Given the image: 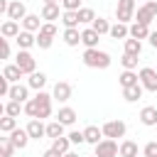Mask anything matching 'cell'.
Returning <instances> with one entry per match:
<instances>
[{
	"instance_id": "obj_44",
	"label": "cell",
	"mask_w": 157,
	"mask_h": 157,
	"mask_svg": "<svg viewBox=\"0 0 157 157\" xmlns=\"http://www.w3.org/2000/svg\"><path fill=\"white\" fill-rule=\"evenodd\" d=\"M39 32H44V34H52V37H56V25H54V22H42Z\"/></svg>"
},
{
	"instance_id": "obj_48",
	"label": "cell",
	"mask_w": 157,
	"mask_h": 157,
	"mask_svg": "<svg viewBox=\"0 0 157 157\" xmlns=\"http://www.w3.org/2000/svg\"><path fill=\"white\" fill-rule=\"evenodd\" d=\"M42 157H61V155H59L54 147H49V150H44V155H42Z\"/></svg>"
},
{
	"instance_id": "obj_26",
	"label": "cell",
	"mask_w": 157,
	"mask_h": 157,
	"mask_svg": "<svg viewBox=\"0 0 157 157\" xmlns=\"http://www.w3.org/2000/svg\"><path fill=\"white\" fill-rule=\"evenodd\" d=\"M108 34H110L113 39H128V37H130L125 22H115V25H110V32H108Z\"/></svg>"
},
{
	"instance_id": "obj_31",
	"label": "cell",
	"mask_w": 157,
	"mask_h": 157,
	"mask_svg": "<svg viewBox=\"0 0 157 157\" xmlns=\"http://www.w3.org/2000/svg\"><path fill=\"white\" fill-rule=\"evenodd\" d=\"M140 52H142V44H140V39H135V37H128V39H125V54L140 56Z\"/></svg>"
},
{
	"instance_id": "obj_29",
	"label": "cell",
	"mask_w": 157,
	"mask_h": 157,
	"mask_svg": "<svg viewBox=\"0 0 157 157\" xmlns=\"http://www.w3.org/2000/svg\"><path fill=\"white\" fill-rule=\"evenodd\" d=\"M64 42H66L69 47H76V44L81 42V32H78L76 27H66V29H64Z\"/></svg>"
},
{
	"instance_id": "obj_43",
	"label": "cell",
	"mask_w": 157,
	"mask_h": 157,
	"mask_svg": "<svg viewBox=\"0 0 157 157\" xmlns=\"http://www.w3.org/2000/svg\"><path fill=\"white\" fill-rule=\"evenodd\" d=\"M0 59H10V44L2 34H0Z\"/></svg>"
},
{
	"instance_id": "obj_39",
	"label": "cell",
	"mask_w": 157,
	"mask_h": 157,
	"mask_svg": "<svg viewBox=\"0 0 157 157\" xmlns=\"http://www.w3.org/2000/svg\"><path fill=\"white\" fill-rule=\"evenodd\" d=\"M52 42H54V37H52V34L37 32V47H39V49H49V47H52Z\"/></svg>"
},
{
	"instance_id": "obj_8",
	"label": "cell",
	"mask_w": 157,
	"mask_h": 157,
	"mask_svg": "<svg viewBox=\"0 0 157 157\" xmlns=\"http://www.w3.org/2000/svg\"><path fill=\"white\" fill-rule=\"evenodd\" d=\"M140 83H142V88L145 91H152V93H157V71L155 69H150V66H145V69H140Z\"/></svg>"
},
{
	"instance_id": "obj_49",
	"label": "cell",
	"mask_w": 157,
	"mask_h": 157,
	"mask_svg": "<svg viewBox=\"0 0 157 157\" xmlns=\"http://www.w3.org/2000/svg\"><path fill=\"white\" fill-rule=\"evenodd\" d=\"M7 7H10V2L7 0H0V15H7Z\"/></svg>"
},
{
	"instance_id": "obj_23",
	"label": "cell",
	"mask_w": 157,
	"mask_h": 157,
	"mask_svg": "<svg viewBox=\"0 0 157 157\" xmlns=\"http://www.w3.org/2000/svg\"><path fill=\"white\" fill-rule=\"evenodd\" d=\"M118 155H120V157H137V142L123 140L120 147H118Z\"/></svg>"
},
{
	"instance_id": "obj_35",
	"label": "cell",
	"mask_w": 157,
	"mask_h": 157,
	"mask_svg": "<svg viewBox=\"0 0 157 157\" xmlns=\"http://www.w3.org/2000/svg\"><path fill=\"white\" fill-rule=\"evenodd\" d=\"M15 128H17V118H12V115L0 118V132H12Z\"/></svg>"
},
{
	"instance_id": "obj_25",
	"label": "cell",
	"mask_w": 157,
	"mask_h": 157,
	"mask_svg": "<svg viewBox=\"0 0 157 157\" xmlns=\"http://www.w3.org/2000/svg\"><path fill=\"white\" fill-rule=\"evenodd\" d=\"M0 34H2L5 39H10V37H17V34H20V25H17L15 20H7V22H2V27H0Z\"/></svg>"
},
{
	"instance_id": "obj_20",
	"label": "cell",
	"mask_w": 157,
	"mask_h": 157,
	"mask_svg": "<svg viewBox=\"0 0 157 157\" xmlns=\"http://www.w3.org/2000/svg\"><path fill=\"white\" fill-rule=\"evenodd\" d=\"M128 32H130V37H135V39H147V37H150V25L132 22V25L128 27Z\"/></svg>"
},
{
	"instance_id": "obj_18",
	"label": "cell",
	"mask_w": 157,
	"mask_h": 157,
	"mask_svg": "<svg viewBox=\"0 0 157 157\" xmlns=\"http://www.w3.org/2000/svg\"><path fill=\"white\" fill-rule=\"evenodd\" d=\"M15 42H17L20 49H29L32 44H37V37H34L32 32H27V29H20V34L15 37Z\"/></svg>"
},
{
	"instance_id": "obj_41",
	"label": "cell",
	"mask_w": 157,
	"mask_h": 157,
	"mask_svg": "<svg viewBox=\"0 0 157 157\" xmlns=\"http://www.w3.org/2000/svg\"><path fill=\"white\" fill-rule=\"evenodd\" d=\"M120 64H123V69H135L137 66V56H132V54H123V59H120Z\"/></svg>"
},
{
	"instance_id": "obj_4",
	"label": "cell",
	"mask_w": 157,
	"mask_h": 157,
	"mask_svg": "<svg viewBox=\"0 0 157 157\" xmlns=\"http://www.w3.org/2000/svg\"><path fill=\"white\" fill-rule=\"evenodd\" d=\"M115 17L118 22H130L135 17V0H118V7H115Z\"/></svg>"
},
{
	"instance_id": "obj_50",
	"label": "cell",
	"mask_w": 157,
	"mask_h": 157,
	"mask_svg": "<svg viewBox=\"0 0 157 157\" xmlns=\"http://www.w3.org/2000/svg\"><path fill=\"white\" fill-rule=\"evenodd\" d=\"M147 39H150V44L157 49V32H150V37H147Z\"/></svg>"
},
{
	"instance_id": "obj_34",
	"label": "cell",
	"mask_w": 157,
	"mask_h": 157,
	"mask_svg": "<svg viewBox=\"0 0 157 157\" xmlns=\"http://www.w3.org/2000/svg\"><path fill=\"white\" fill-rule=\"evenodd\" d=\"M76 12H78V22H81V25H91V22L96 20V12H93L91 7H78Z\"/></svg>"
},
{
	"instance_id": "obj_42",
	"label": "cell",
	"mask_w": 157,
	"mask_h": 157,
	"mask_svg": "<svg viewBox=\"0 0 157 157\" xmlns=\"http://www.w3.org/2000/svg\"><path fill=\"white\" fill-rule=\"evenodd\" d=\"M25 113H27L29 118H37V103H34V98L25 101Z\"/></svg>"
},
{
	"instance_id": "obj_22",
	"label": "cell",
	"mask_w": 157,
	"mask_h": 157,
	"mask_svg": "<svg viewBox=\"0 0 157 157\" xmlns=\"http://www.w3.org/2000/svg\"><path fill=\"white\" fill-rule=\"evenodd\" d=\"M83 137H86V142L98 145V142H101V137H103V130H101L98 125H88V128L83 130Z\"/></svg>"
},
{
	"instance_id": "obj_33",
	"label": "cell",
	"mask_w": 157,
	"mask_h": 157,
	"mask_svg": "<svg viewBox=\"0 0 157 157\" xmlns=\"http://www.w3.org/2000/svg\"><path fill=\"white\" fill-rule=\"evenodd\" d=\"M64 128H66V125H61L59 120H54V123H49V125H47V137H52V140H56V137H61V135H64Z\"/></svg>"
},
{
	"instance_id": "obj_24",
	"label": "cell",
	"mask_w": 157,
	"mask_h": 157,
	"mask_svg": "<svg viewBox=\"0 0 157 157\" xmlns=\"http://www.w3.org/2000/svg\"><path fill=\"white\" fill-rule=\"evenodd\" d=\"M22 27H25L27 32H39V27H42V17H39V15H25Z\"/></svg>"
},
{
	"instance_id": "obj_46",
	"label": "cell",
	"mask_w": 157,
	"mask_h": 157,
	"mask_svg": "<svg viewBox=\"0 0 157 157\" xmlns=\"http://www.w3.org/2000/svg\"><path fill=\"white\" fill-rule=\"evenodd\" d=\"M142 152H145V157H157V142H155V140H152V142H147Z\"/></svg>"
},
{
	"instance_id": "obj_9",
	"label": "cell",
	"mask_w": 157,
	"mask_h": 157,
	"mask_svg": "<svg viewBox=\"0 0 157 157\" xmlns=\"http://www.w3.org/2000/svg\"><path fill=\"white\" fill-rule=\"evenodd\" d=\"M52 98L59 101V103H66V101L71 98V83H66V81H56V86H54V91H52Z\"/></svg>"
},
{
	"instance_id": "obj_55",
	"label": "cell",
	"mask_w": 157,
	"mask_h": 157,
	"mask_svg": "<svg viewBox=\"0 0 157 157\" xmlns=\"http://www.w3.org/2000/svg\"><path fill=\"white\" fill-rule=\"evenodd\" d=\"M93 157H96V155H93Z\"/></svg>"
},
{
	"instance_id": "obj_51",
	"label": "cell",
	"mask_w": 157,
	"mask_h": 157,
	"mask_svg": "<svg viewBox=\"0 0 157 157\" xmlns=\"http://www.w3.org/2000/svg\"><path fill=\"white\" fill-rule=\"evenodd\" d=\"M61 157H78V155H76V152H64Z\"/></svg>"
},
{
	"instance_id": "obj_37",
	"label": "cell",
	"mask_w": 157,
	"mask_h": 157,
	"mask_svg": "<svg viewBox=\"0 0 157 157\" xmlns=\"http://www.w3.org/2000/svg\"><path fill=\"white\" fill-rule=\"evenodd\" d=\"M22 110H25V105H22L20 101H10V103L5 105V115H12V118H20Z\"/></svg>"
},
{
	"instance_id": "obj_17",
	"label": "cell",
	"mask_w": 157,
	"mask_h": 157,
	"mask_svg": "<svg viewBox=\"0 0 157 157\" xmlns=\"http://www.w3.org/2000/svg\"><path fill=\"white\" fill-rule=\"evenodd\" d=\"M140 123L147 125V128L157 125V108H155V105H145V108L140 110Z\"/></svg>"
},
{
	"instance_id": "obj_38",
	"label": "cell",
	"mask_w": 157,
	"mask_h": 157,
	"mask_svg": "<svg viewBox=\"0 0 157 157\" xmlns=\"http://www.w3.org/2000/svg\"><path fill=\"white\" fill-rule=\"evenodd\" d=\"M69 145H71V142H69V137H64V135H61V137H56V140L52 142V147H54V150H56L59 155L69 152Z\"/></svg>"
},
{
	"instance_id": "obj_1",
	"label": "cell",
	"mask_w": 157,
	"mask_h": 157,
	"mask_svg": "<svg viewBox=\"0 0 157 157\" xmlns=\"http://www.w3.org/2000/svg\"><path fill=\"white\" fill-rule=\"evenodd\" d=\"M81 59H83V64L88 69H108L110 66V54L108 52H101L98 47L96 49H86Z\"/></svg>"
},
{
	"instance_id": "obj_15",
	"label": "cell",
	"mask_w": 157,
	"mask_h": 157,
	"mask_svg": "<svg viewBox=\"0 0 157 157\" xmlns=\"http://www.w3.org/2000/svg\"><path fill=\"white\" fill-rule=\"evenodd\" d=\"M98 39H101V34H98L93 27H86V29L81 32V44H86V49H96V47H98Z\"/></svg>"
},
{
	"instance_id": "obj_28",
	"label": "cell",
	"mask_w": 157,
	"mask_h": 157,
	"mask_svg": "<svg viewBox=\"0 0 157 157\" xmlns=\"http://www.w3.org/2000/svg\"><path fill=\"white\" fill-rule=\"evenodd\" d=\"M61 22H64V27H78V25H81L76 10H64V12H61Z\"/></svg>"
},
{
	"instance_id": "obj_3",
	"label": "cell",
	"mask_w": 157,
	"mask_h": 157,
	"mask_svg": "<svg viewBox=\"0 0 157 157\" xmlns=\"http://www.w3.org/2000/svg\"><path fill=\"white\" fill-rule=\"evenodd\" d=\"M34 103H37V118H39V120H44V118H49V115H52V96H49V93L37 91Z\"/></svg>"
},
{
	"instance_id": "obj_6",
	"label": "cell",
	"mask_w": 157,
	"mask_h": 157,
	"mask_svg": "<svg viewBox=\"0 0 157 157\" xmlns=\"http://www.w3.org/2000/svg\"><path fill=\"white\" fill-rule=\"evenodd\" d=\"M103 137H110V140H115V137H123L125 135V130H128V125L123 123V120H108V123H103Z\"/></svg>"
},
{
	"instance_id": "obj_19",
	"label": "cell",
	"mask_w": 157,
	"mask_h": 157,
	"mask_svg": "<svg viewBox=\"0 0 157 157\" xmlns=\"http://www.w3.org/2000/svg\"><path fill=\"white\" fill-rule=\"evenodd\" d=\"M56 120H59L61 125H74V123H76V110H74V108H69V105H64V108H59Z\"/></svg>"
},
{
	"instance_id": "obj_54",
	"label": "cell",
	"mask_w": 157,
	"mask_h": 157,
	"mask_svg": "<svg viewBox=\"0 0 157 157\" xmlns=\"http://www.w3.org/2000/svg\"><path fill=\"white\" fill-rule=\"evenodd\" d=\"M155 128H157V125H155Z\"/></svg>"
},
{
	"instance_id": "obj_32",
	"label": "cell",
	"mask_w": 157,
	"mask_h": 157,
	"mask_svg": "<svg viewBox=\"0 0 157 157\" xmlns=\"http://www.w3.org/2000/svg\"><path fill=\"white\" fill-rule=\"evenodd\" d=\"M118 81H120V86L125 88V86H132V83H137L140 81V76L135 74V71H130V69H125L120 76H118Z\"/></svg>"
},
{
	"instance_id": "obj_10",
	"label": "cell",
	"mask_w": 157,
	"mask_h": 157,
	"mask_svg": "<svg viewBox=\"0 0 157 157\" xmlns=\"http://www.w3.org/2000/svg\"><path fill=\"white\" fill-rule=\"evenodd\" d=\"M10 140H12V145H15L17 150H25V147H27V142H29L32 137H29L27 128H15V130L10 132Z\"/></svg>"
},
{
	"instance_id": "obj_47",
	"label": "cell",
	"mask_w": 157,
	"mask_h": 157,
	"mask_svg": "<svg viewBox=\"0 0 157 157\" xmlns=\"http://www.w3.org/2000/svg\"><path fill=\"white\" fill-rule=\"evenodd\" d=\"M83 0H61V7L64 10H78Z\"/></svg>"
},
{
	"instance_id": "obj_2",
	"label": "cell",
	"mask_w": 157,
	"mask_h": 157,
	"mask_svg": "<svg viewBox=\"0 0 157 157\" xmlns=\"http://www.w3.org/2000/svg\"><path fill=\"white\" fill-rule=\"evenodd\" d=\"M135 22H140V25H150L152 20H157V2L155 0H147L142 7H137V12H135Z\"/></svg>"
},
{
	"instance_id": "obj_7",
	"label": "cell",
	"mask_w": 157,
	"mask_h": 157,
	"mask_svg": "<svg viewBox=\"0 0 157 157\" xmlns=\"http://www.w3.org/2000/svg\"><path fill=\"white\" fill-rule=\"evenodd\" d=\"M96 147V157H118V142L115 140H110V137H105V140H101L98 145H93Z\"/></svg>"
},
{
	"instance_id": "obj_30",
	"label": "cell",
	"mask_w": 157,
	"mask_h": 157,
	"mask_svg": "<svg viewBox=\"0 0 157 157\" xmlns=\"http://www.w3.org/2000/svg\"><path fill=\"white\" fill-rule=\"evenodd\" d=\"M15 145H12V140L10 137H2V132H0V157H12L15 155Z\"/></svg>"
},
{
	"instance_id": "obj_40",
	"label": "cell",
	"mask_w": 157,
	"mask_h": 157,
	"mask_svg": "<svg viewBox=\"0 0 157 157\" xmlns=\"http://www.w3.org/2000/svg\"><path fill=\"white\" fill-rule=\"evenodd\" d=\"M66 137H69V142H71V145H83V142H86V137H83V130H71Z\"/></svg>"
},
{
	"instance_id": "obj_52",
	"label": "cell",
	"mask_w": 157,
	"mask_h": 157,
	"mask_svg": "<svg viewBox=\"0 0 157 157\" xmlns=\"http://www.w3.org/2000/svg\"><path fill=\"white\" fill-rule=\"evenodd\" d=\"M2 115H5V103L0 101V118H2Z\"/></svg>"
},
{
	"instance_id": "obj_14",
	"label": "cell",
	"mask_w": 157,
	"mask_h": 157,
	"mask_svg": "<svg viewBox=\"0 0 157 157\" xmlns=\"http://www.w3.org/2000/svg\"><path fill=\"white\" fill-rule=\"evenodd\" d=\"M25 15H27L25 2L12 0V2H10V7H7V17H10V20H15V22H20V20H25Z\"/></svg>"
},
{
	"instance_id": "obj_16",
	"label": "cell",
	"mask_w": 157,
	"mask_h": 157,
	"mask_svg": "<svg viewBox=\"0 0 157 157\" xmlns=\"http://www.w3.org/2000/svg\"><path fill=\"white\" fill-rule=\"evenodd\" d=\"M142 91H145V88H142V83L137 81V83H132V86H125V88H123V98H125L128 103H135V101H140V98H142Z\"/></svg>"
},
{
	"instance_id": "obj_12",
	"label": "cell",
	"mask_w": 157,
	"mask_h": 157,
	"mask_svg": "<svg viewBox=\"0 0 157 157\" xmlns=\"http://www.w3.org/2000/svg\"><path fill=\"white\" fill-rule=\"evenodd\" d=\"M27 132H29L32 140H42V137L47 135V125H44L39 118H32V120L27 123Z\"/></svg>"
},
{
	"instance_id": "obj_27",
	"label": "cell",
	"mask_w": 157,
	"mask_h": 157,
	"mask_svg": "<svg viewBox=\"0 0 157 157\" xmlns=\"http://www.w3.org/2000/svg\"><path fill=\"white\" fill-rule=\"evenodd\" d=\"M44 83H47V76H44L42 71H32L29 78H27V86H29V88H37V91H42Z\"/></svg>"
},
{
	"instance_id": "obj_21",
	"label": "cell",
	"mask_w": 157,
	"mask_h": 157,
	"mask_svg": "<svg viewBox=\"0 0 157 157\" xmlns=\"http://www.w3.org/2000/svg\"><path fill=\"white\" fill-rule=\"evenodd\" d=\"M2 74H5V78H7L10 83H20V78L25 76V74L20 71V66H17V64H7V66L2 69Z\"/></svg>"
},
{
	"instance_id": "obj_5",
	"label": "cell",
	"mask_w": 157,
	"mask_h": 157,
	"mask_svg": "<svg viewBox=\"0 0 157 157\" xmlns=\"http://www.w3.org/2000/svg\"><path fill=\"white\" fill-rule=\"evenodd\" d=\"M15 64L20 66V71H22V74H32V71H37V69H34V66H37V61H34V56H32L27 49H20V52H17Z\"/></svg>"
},
{
	"instance_id": "obj_53",
	"label": "cell",
	"mask_w": 157,
	"mask_h": 157,
	"mask_svg": "<svg viewBox=\"0 0 157 157\" xmlns=\"http://www.w3.org/2000/svg\"><path fill=\"white\" fill-rule=\"evenodd\" d=\"M44 2H59V0H44Z\"/></svg>"
},
{
	"instance_id": "obj_45",
	"label": "cell",
	"mask_w": 157,
	"mask_h": 157,
	"mask_svg": "<svg viewBox=\"0 0 157 157\" xmlns=\"http://www.w3.org/2000/svg\"><path fill=\"white\" fill-rule=\"evenodd\" d=\"M10 86H12V83H10L7 78H5V74H0V98L10 93Z\"/></svg>"
},
{
	"instance_id": "obj_36",
	"label": "cell",
	"mask_w": 157,
	"mask_h": 157,
	"mask_svg": "<svg viewBox=\"0 0 157 157\" xmlns=\"http://www.w3.org/2000/svg\"><path fill=\"white\" fill-rule=\"evenodd\" d=\"M91 27H93V29H96V32H98L101 37L110 32V25H108V20H103V17H96V20L91 22Z\"/></svg>"
},
{
	"instance_id": "obj_13",
	"label": "cell",
	"mask_w": 157,
	"mask_h": 157,
	"mask_svg": "<svg viewBox=\"0 0 157 157\" xmlns=\"http://www.w3.org/2000/svg\"><path fill=\"white\" fill-rule=\"evenodd\" d=\"M42 20L47 22H54V20H61V12H59V5L56 2H44L42 5V12H39Z\"/></svg>"
},
{
	"instance_id": "obj_11",
	"label": "cell",
	"mask_w": 157,
	"mask_h": 157,
	"mask_svg": "<svg viewBox=\"0 0 157 157\" xmlns=\"http://www.w3.org/2000/svg\"><path fill=\"white\" fill-rule=\"evenodd\" d=\"M7 96H10V101H20V103H25V101H29V86H25V83H12Z\"/></svg>"
}]
</instances>
